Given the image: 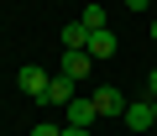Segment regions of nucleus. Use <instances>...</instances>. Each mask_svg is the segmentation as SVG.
Returning a JSON list of instances; mask_svg holds the SVG:
<instances>
[{
  "label": "nucleus",
  "instance_id": "obj_15",
  "mask_svg": "<svg viewBox=\"0 0 157 136\" xmlns=\"http://www.w3.org/2000/svg\"><path fill=\"white\" fill-rule=\"evenodd\" d=\"M152 105H157V100H152Z\"/></svg>",
  "mask_w": 157,
  "mask_h": 136
},
{
  "label": "nucleus",
  "instance_id": "obj_6",
  "mask_svg": "<svg viewBox=\"0 0 157 136\" xmlns=\"http://www.w3.org/2000/svg\"><path fill=\"white\" fill-rule=\"evenodd\" d=\"M68 100H73V79H68V74H52V84H47L42 105H52V110H58V105H68Z\"/></svg>",
  "mask_w": 157,
  "mask_h": 136
},
{
  "label": "nucleus",
  "instance_id": "obj_2",
  "mask_svg": "<svg viewBox=\"0 0 157 136\" xmlns=\"http://www.w3.org/2000/svg\"><path fill=\"white\" fill-rule=\"evenodd\" d=\"M121 120H126V131H152V126H157V105H152V100H131Z\"/></svg>",
  "mask_w": 157,
  "mask_h": 136
},
{
  "label": "nucleus",
  "instance_id": "obj_11",
  "mask_svg": "<svg viewBox=\"0 0 157 136\" xmlns=\"http://www.w3.org/2000/svg\"><path fill=\"white\" fill-rule=\"evenodd\" d=\"M121 6H126V11H136V16H141V11H147V6H152V0H121Z\"/></svg>",
  "mask_w": 157,
  "mask_h": 136
},
{
  "label": "nucleus",
  "instance_id": "obj_4",
  "mask_svg": "<svg viewBox=\"0 0 157 136\" xmlns=\"http://www.w3.org/2000/svg\"><path fill=\"white\" fill-rule=\"evenodd\" d=\"M115 52H121V37H115L110 26H105V32H89V58H94V63H110Z\"/></svg>",
  "mask_w": 157,
  "mask_h": 136
},
{
  "label": "nucleus",
  "instance_id": "obj_8",
  "mask_svg": "<svg viewBox=\"0 0 157 136\" xmlns=\"http://www.w3.org/2000/svg\"><path fill=\"white\" fill-rule=\"evenodd\" d=\"M63 52H89V26H84V21L63 26Z\"/></svg>",
  "mask_w": 157,
  "mask_h": 136
},
{
  "label": "nucleus",
  "instance_id": "obj_12",
  "mask_svg": "<svg viewBox=\"0 0 157 136\" xmlns=\"http://www.w3.org/2000/svg\"><path fill=\"white\" fill-rule=\"evenodd\" d=\"M63 136H89V131L84 126H63Z\"/></svg>",
  "mask_w": 157,
  "mask_h": 136
},
{
  "label": "nucleus",
  "instance_id": "obj_5",
  "mask_svg": "<svg viewBox=\"0 0 157 136\" xmlns=\"http://www.w3.org/2000/svg\"><path fill=\"white\" fill-rule=\"evenodd\" d=\"M47 84H52V74H47V68H21V94H26V100H37V105H42Z\"/></svg>",
  "mask_w": 157,
  "mask_h": 136
},
{
  "label": "nucleus",
  "instance_id": "obj_14",
  "mask_svg": "<svg viewBox=\"0 0 157 136\" xmlns=\"http://www.w3.org/2000/svg\"><path fill=\"white\" fill-rule=\"evenodd\" d=\"M152 42H157V16H152Z\"/></svg>",
  "mask_w": 157,
  "mask_h": 136
},
{
  "label": "nucleus",
  "instance_id": "obj_3",
  "mask_svg": "<svg viewBox=\"0 0 157 136\" xmlns=\"http://www.w3.org/2000/svg\"><path fill=\"white\" fill-rule=\"evenodd\" d=\"M63 110H68V120H63V126H84V131H89V126L100 120V110H94V100H84V94H73V100H68Z\"/></svg>",
  "mask_w": 157,
  "mask_h": 136
},
{
  "label": "nucleus",
  "instance_id": "obj_13",
  "mask_svg": "<svg viewBox=\"0 0 157 136\" xmlns=\"http://www.w3.org/2000/svg\"><path fill=\"white\" fill-rule=\"evenodd\" d=\"M147 84H152V100H157V68H152V74H147Z\"/></svg>",
  "mask_w": 157,
  "mask_h": 136
},
{
  "label": "nucleus",
  "instance_id": "obj_1",
  "mask_svg": "<svg viewBox=\"0 0 157 136\" xmlns=\"http://www.w3.org/2000/svg\"><path fill=\"white\" fill-rule=\"evenodd\" d=\"M89 100H94V110H100V120H110V115H126V105H131V100H126V94H121L115 84H105V89H94Z\"/></svg>",
  "mask_w": 157,
  "mask_h": 136
},
{
  "label": "nucleus",
  "instance_id": "obj_9",
  "mask_svg": "<svg viewBox=\"0 0 157 136\" xmlns=\"http://www.w3.org/2000/svg\"><path fill=\"white\" fill-rule=\"evenodd\" d=\"M78 21H84L89 32H105L110 21H105V6H84V16H78Z\"/></svg>",
  "mask_w": 157,
  "mask_h": 136
},
{
  "label": "nucleus",
  "instance_id": "obj_7",
  "mask_svg": "<svg viewBox=\"0 0 157 136\" xmlns=\"http://www.w3.org/2000/svg\"><path fill=\"white\" fill-rule=\"evenodd\" d=\"M63 74H68L73 84L89 79V74H94V58H89V52H63Z\"/></svg>",
  "mask_w": 157,
  "mask_h": 136
},
{
  "label": "nucleus",
  "instance_id": "obj_10",
  "mask_svg": "<svg viewBox=\"0 0 157 136\" xmlns=\"http://www.w3.org/2000/svg\"><path fill=\"white\" fill-rule=\"evenodd\" d=\"M32 136H63V126H52V120H37V126H32Z\"/></svg>",
  "mask_w": 157,
  "mask_h": 136
}]
</instances>
